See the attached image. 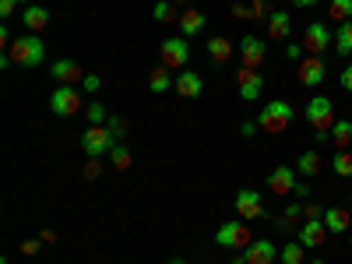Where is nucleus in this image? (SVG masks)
<instances>
[{"label": "nucleus", "instance_id": "49", "mask_svg": "<svg viewBox=\"0 0 352 264\" xmlns=\"http://www.w3.org/2000/svg\"><path fill=\"white\" fill-rule=\"evenodd\" d=\"M310 264H324V261H310Z\"/></svg>", "mask_w": 352, "mask_h": 264}, {"label": "nucleus", "instance_id": "36", "mask_svg": "<svg viewBox=\"0 0 352 264\" xmlns=\"http://www.w3.org/2000/svg\"><path fill=\"white\" fill-rule=\"evenodd\" d=\"M106 127H109L116 138H124V134H127V120H124V116H109V124H106Z\"/></svg>", "mask_w": 352, "mask_h": 264}, {"label": "nucleus", "instance_id": "32", "mask_svg": "<svg viewBox=\"0 0 352 264\" xmlns=\"http://www.w3.org/2000/svg\"><path fill=\"white\" fill-rule=\"evenodd\" d=\"M85 116H88V124H109V113L102 102H88L85 106Z\"/></svg>", "mask_w": 352, "mask_h": 264}, {"label": "nucleus", "instance_id": "10", "mask_svg": "<svg viewBox=\"0 0 352 264\" xmlns=\"http://www.w3.org/2000/svg\"><path fill=\"white\" fill-rule=\"evenodd\" d=\"M300 243H303L307 250L324 247V243H328V226H324V219H303V226H300Z\"/></svg>", "mask_w": 352, "mask_h": 264}, {"label": "nucleus", "instance_id": "21", "mask_svg": "<svg viewBox=\"0 0 352 264\" xmlns=\"http://www.w3.org/2000/svg\"><path fill=\"white\" fill-rule=\"evenodd\" d=\"M204 25H208L204 11H197V8H184V14H180V32H184V39H190V36L204 32Z\"/></svg>", "mask_w": 352, "mask_h": 264}, {"label": "nucleus", "instance_id": "37", "mask_svg": "<svg viewBox=\"0 0 352 264\" xmlns=\"http://www.w3.org/2000/svg\"><path fill=\"white\" fill-rule=\"evenodd\" d=\"M39 250H43V240H25V243H21V254H25V257H36Z\"/></svg>", "mask_w": 352, "mask_h": 264}, {"label": "nucleus", "instance_id": "30", "mask_svg": "<svg viewBox=\"0 0 352 264\" xmlns=\"http://www.w3.org/2000/svg\"><path fill=\"white\" fill-rule=\"evenodd\" d=\"M278 257H282V264H303V257H307V247H303L300 240H296V243H285Z\"/></svg>", "mask_w": 352, "mask_h": 264}, {"label": "nucleus", "instance_id": "8", "mask_svg": "<svg viewBox=\"0 0 352 264\" xmlns=\"http://www.w3.org/2000/svg\"><path fill=\"white\" fill-rule=\"evenodd\" d=\"M331 46V32H328V25L324 21H310L307 28H303V50L310 53V56H320Z\"/></svg>", "mask_w": 352, "mask_h": 264}, {"label": "nucleus", "instance_id": "43", "mask_svg": "<svg viewBox=\"0 0 352 264\" xmlns=\"http://www.w3.org/2000/svg\"><path fill=\"white\" fill-rule=\"evenodd\" d=\"M11 43H14V39H11V32H8V25H0V46H4V53L11 50Z\"/></svg>", "mask_w": 352, "mask_h": 264}, {"label": "nucleus", "instance_id": "25", "mask_svg": "<svg viewBox=\"0 0 352 264\" xmlns=\"http://www.w3.org/2000/svg\"><path fill=\"white\" fill-rule=\"evenodd\" d=\"M152 14H155V21H162V25H180V8L173 4V0H159V4L152 8Z\"/></svg>", "mask_w": 352, "mask_h": 264}, {"label": "nucleus", "instance_id": "34", "mask_svg": "<svg viewBox=\"0 0 352 264\" xmlns=\"http://www.w3.org/2000/svg\"><path fill=\"white\" fill-rule=\"evenodd\" d=\"M247 14H250V18H261V21H268V14H272V8H268V0H250V8H247Z\"/></svg>", "mask_w": 352, "mask_h": 264}, {"label": "nucleus", "instance_id": "7", "mask_svg": "<svg viewBox=\"0 0 352 264\" xmlns=\"http://www.w3.org/2000/svg\"><path fill=\"white\" fill-rule=\"evenodd\" d=\"M215 243L226 247V250H247L254 243V236H250L247 222H222L219 232H215Z\"/></svg>", "mask_w": 352, "mask_h": 264}, {"label": "nucleus", "instance_id": "46", "mask_svg": "<svg viewBox=\"0 0 352 264\" xmlns=\"http://www.w3.org/2000/svg\"><path fill=\"white\" fill-rule=\"evenodd\" d=\"M39 240H43V243H56V232H53V229H43Z\"/></svg>", "mask_w": 352, "mask_h": 264}, {"label": "nucleus", "instance_id": "1", "mask_svg": "<svg viewBox=\"0 0 352 264\" xmlns=\"http://www.w3.org/2000/svg\"><path fill=\"white\" fill-rule=\"evenodd\" d=\"M307 124L314 127V138L317 141H331V127H335V102L328 96H314L303 109Z\"/></svg>", "mask_w": 352, "mask_h": 264}, {"label": "nucleus", "instance_id": "19", "mask_svg": "<svg viewBox=\"0 0 352 264\" xmlns=\"http://www.w3.org/2000/svg\"><path fill=\"white\" fill-rule=\"evenodd\" d=\"M324 226H328V232H352V215L342 208V204H331V208H324Z\"/></svg>", "mask_w": 352, "mask_h": 264}, {"label": "nucleus", "instance_id": "45", "mask_svg": "<svg viewBox=\"0 0 352 264\" xmlns=\"http://www.w3.org/2000/svg\"><path fill=\"white\" fill-rule=\"evenodd\" d=\"M254 131H257V120H243V124H240V134H243V138H254Z\"/></svg>", "mask_w": 352, "mask_h": 264}, {"label": "nucleus", "instance_id": "23", "mask_svg": "<svg viewBox=\"0 0 352 264\" xmlns=\"http://www.w3.org/2000/svg\"><path fill=\"white\" fill-rule=\"evenodd\" d=\"M173 85H176V78H173V71H169V67H162V64H159V67H155V71L148 74V88H152V92H155V96H162V92H169V88H173Z\"/></svg>", "mask_w": 352, "mask_h": 264}, {"label": "nucleus", "instance_id": "29", "mask_svg": "<svg viewBox=\"0 0 352 264\" xmlns=\"http://www.w3.org/2000/svg\"><path fill=\"white\" fill-rule=\"evenodd\" d=\"M131 162H134V155H131V148H127V144H116V148L109 152V166L113 169H131Z\"/></svg>", "mask_w": 352, "mask_h": 264}, {"label": "nucleus", "instance_id": "9", "mask_svg": "<svg viewBox=\"0 0 352 264\" xmlns=\"http://www.w3.org/2000/svg\"><path fill=\"white\" fill-rule=\"evenodd\" d=\"M236 92H240V99L257 102L261 92H264V78H261L254 67H240V71H236Z\"/></svg>", "mask_w": 352, "mask_h": 264}, {"label": "nucleus", "instance_id": "41", "mask_svg": "<svg viewBox=\"0 0 352 264\" xmlns=\"http://www.w3.org/2000/svg\"><path fill=\"white\" fill-rule=\"evenodd\" d=\"M99 173H102V166H99V162L92 159V162H88V166H85V180H96V176H99Z\"/></svg>", "mask_w": 352, "mask_h": 264}, {"label": "nucleus", "instance_id": "26", "mask_svg": "<svg viewBox=\"0 0 352 264\" xmlns=\"http://www.w3.org/2000/svg\"><path fill=\"white\" fill-rule=\"evenodd\" d=\"M331 144L338 152H349V144H352V120H335L331 127Z\"/></svg>", "mask_w": 352, "mask_h": 264}, {"label": "nucleus", "instance_id": "20", "mask_svg": "<svg viewBox=\"0 0 352 264\" xmlns=\"http://www.w3.org/2000/svg\"><path fill=\"white\" fill-rule=\"evenodd\" d=\"M247 264H275V243L272 240H254L247 250H243Z\"/></svg>", "mask_w": 352, "mask_h": 264}, {"label": "nucleus", "instance_id": "5", "mask_svg": "<svg viewBox=\"0 0 352 264\" xmlns=\"http://www.w3.org/2000/svg\"><path fill=\"white\" fill-rule=\"evenodd\" d=\"M159 60H162V67H169V71H187V64H190V39H184V36L162 39Z\"/></svg>", "mask_w": 352, "mask_h": 264}, {"label": "nucleus", "instance_id": "50", "mask_svg": "<svg viewBox=\"0 0 352 264\" xmlns=\"http://www.w3.org/2000/svg\"><path fill=\"white\" fill-rule=\"evenodd\" d=\"M173 264H187V261H173Z\"/></svg>", "mask_w": 352, "mask_h": 264}, {"label": "nucleus", "instance_id": "17", "mask_svg": "<svg viewBox=\"0 0 352 264\" xmlns=\"http://www.w3.org/2000/svg\"><path fill=\"white\" fill-rule=\"evenodd\" d=\"M264 28H268V39H289L292 36V18H289V11H272L268 14V21H264Z\"/></svg>", "mask_w": 352, "mask_h": 264}, {"label": "nucleus", "instance_id": "13", "mask_svg": "<svg viewBox=\"0 0 352 264\" xmlns=\"http://www.w3.org/2000/svg\"><path fill=\"white\" fill-rule=\"evenodd\" d=\"M50 74L56 78V85H74V88H81V81H85V71H81V64L78 60H56L53 67H50Z\"/></svg>", "mask_w": 352, "mask_h": 264}, {"label": "nucleus", "instance_id": "42", "mask_svg": "<svg viewBox=\"0 0 352 264\" xmlns=\"http://www.w3.org/2000/svg\"><path fill=\"white\" fill-rule=\"evenodd\" d=\"M338 81H342V88H345V92L352 96V64H349V67L342 71V78H338Z\"/></svg>", "mask_w": 352, "mask_h": 264}, {"label": "nucleus", "instance_id": "18", "mask_svg": "<svg viewBox=\"0 0 352 264\" xmlns=\"http://www.w3.org/2000/svg\"><path fill=\"white\" fill-rule=\"evenodd\" d=\"M21 25L28 28V32H43V28L50 25V8H43V4H28L25 11H21Z\"/></svg>", "mask_w": 352, "mask_h": 264}, {"label": "nucleus", "instance_id": "3", "mask_svg": "<svg viewBox=\"0 0 352 264\" xmlns=\"http://www.w3.org/2000/svg\"><path fill=\"white\" fill-rule=\"evenodd\" d=\"M292 116H296V109H292L285 99H272L268 106H261L257 127H261L264 134H285L289 124H292Z\"/></svg>", "mask_w": 352, "mask_h": 264}, {"label": "nucleus", "instance_id": "11", "mask_svg": "<svg viewBox=\"0 0 352 264\" xmlns=\"http://www.w3.org/2000/svg\"><path fill=\"white\" fill-rule=\"evenodd\" d=\"M324 74H328V67H324V60L320 56H303L300 60V71H296V78H300V85H307V88H317L320 81H324Z\"/></svg>", "mask_w": 352, "mask_h": 264}, {"label": "nucleus", "instance_id": "22", "mask_svg": "<svg viewBox=\"0 0 352 264\" xmlns=\"http://www.w3.org/2000/svg\"><path fill=\"white\" fill-rule=\"evenodd\" d=\"M300 215H303V201H292L289 208H285V212L278 215L275 229H278V232H289V229H296V226H303V222H300Z\"/></svg>", "mask_w": 352, "mask_h": 264}, {"label": "nucleus", "instance_id": "16", "mask_svg": "<svg viewBox=\"0 0 352 264\" xmlns=\"http://www.w3.org/2000/svg\"><path fill=\"white\" fill-rule=\"evenodd\" d=\"M173 88H176V92H180L184 99H197V96L204 92V78H201V74H194V71L187 67V71L176 74V85H173Z\"/></svg>", "mask_w": 352, "mask_h": 264}, {"label": "nucleus", "instance_id": "44", "mask_svg": "<svg viewBox=\"0 0 352 264\" xmlns=\"http://www.w3.org/2000/svg\"><path fill=\"white\" fill-rule=\"evenodd\" d=\"M292 194H296V201H307V197H310V187L296 180V187H292Z\"/></svg>", "mask_w": 352, "mask_h": 264}, {"label": "nucleus", "instance_id": "31", "mask_svg": "<svg viewBox=\"0 0 352 264\" xmlns=\"http://www.w3.org/2000/svg\"><path fill=\"white\" fill-rule=\"evenodd\" d=\"M296 169H300L303 176H314V173L320 169V155H317V152H303V155L296 159Z\"/></svg>", "mask_w": 352, "mask_h": 264}, {"label": "nucleus", "instance_id": "6", "mask_svg": "<svg viewBox=\"0 0 352 264\" xmlns=\"http://www.w3.org/2000/svg\"><path fill=\"white\" fill-rule=\"evenodd\" d=\"M50 109H53L56 116H74V113H81V109H85L81 88H74V85H56L53 96H50Z\"/></svg>", "mask_w": 352, "mask_h": 264}, {"label": "nucleus", "instance_id": "39", "mask_svg": "<svg viewBox=\"0 0 352 264\" xmlns=\"http://www.w3.org/2000/svg\"><path fill=\"white\" fill-rule=\"evenodd\" d=\"M320 215H324V208H320V204H314V201L303 204V219H320Z\"/></svg>", "mask_w": 352, "mask_h": 264}, {"label": "nucleus", "instance_id": "27", "mask_svg": "<svg viewBox=\"0 0 352 264\" xmlns=\"http://www.w3.org/2000/svg\"><path fill=\"white\" fill-rule=\"evenodd\" d=\"M335 50L342 56H352V21H342L338 32H335Z\"/></svg>", "mask_w": 352, "mask_h": 264}, {"label": "nucleus", "instance_id": "33", "mask_svg": "<svg viewBox=\"0 0 352 264\" xmlns=\"http://www.w3.org/2000/svg\"><path fill=\"white\" fill-rule=\"evenodd\" d=\"M331 169H335L338 176H352V152H338V155L331 159Z\"/></svg>", "mask_w": 352, "mask_h": 264}, {"label": "nucleus", "instance_id": "24", "mask_svg": "<svg viewBox=\"0 0 352 264\" xmlns=\"http://www.w3.org/2000/svg\"><path fill=\"white\" fill-rule=\"evenodd\" d=\"M232 53H236V50H232V43H229L226 36H215V39H208V56H212V64H226Z\"/></svg>", "mask_w": 352, "mask_h": 264}, {"label": "nucleus", "instance_id": "4", "mask_svg": "<svg viewBox=\"0 0 352 264\" xmlns=\"http://www.w3.org/2000/svg\"><path fill=\"white\" fill-rule=\"evenodd\" d=\"M116 148V134L106 124H88V131L81 134V152L88 159H102Z\"/></svg>", "mask_w": 352, "mask_h": 264}, {"label": "nucleus", "instance_id": "40", "mask_svg": "<svg viewBox=\"0 0 352 264\" xmlns=\"http://www.w3.org/2000/svg\"><path fill=\"white\" fill-rule=\"evenodd\" d=\"M99 74H85V81H81V88H85V92H99Z\"/></svg>", "mask_w": 352, "mask_h": 264}, {"label": "nucleus", "instance_id": "35", "mask_svg": "<svg viewBox=\"0 0 352 264\" xmlns=\"http://www.w3.org/2000/svg\"><path fill=\"white\" fill-rule=\"evenodd\" d=\"M18 8H25V0H0V18H11Z\"/></svg>", "mask_w": 352, "mask_h": 264}, {"label": "nucleus", "instance_id": "48", "mask_svg": "<svg viewBox=\"0 0 352 264\" xmlns=\"http://www.w3.org/2000/svg\"><path fill=\"white\" fill-rule=\"evenodd\" d=\"M176 8H194V0H173Z\"/></svg>", "mask_w": 352, "mask_h": 264}, {"label": "nucleus", "instance_id": "38", "mask_svg": "<svg viewBox=\"0 0 352 264\" xmlns=\"http://www.w3.org/2000/svg\"><path fill=\"white\" fill-rule=\"evenodd\" d=\"M285 56L300 64V60H303V43H289V46H285Z\"/></svg>", "mask_w": 352, "mask_h": 264}, {"label": "nucleus", "instance_id": "15", "mask_svg": "<svg viewBox=\"0 0 352 264\" xmlns=\"http://www.w3.org/2000/svg\"><path fill=\"white\" fill-rule=\"evenodd\" d=\"M236 215L247 219V222L264 215V201H261L257 190H240V194H236Z\"/></svg>", "mask_w": 352, "mask_h": 264}, {"label": "nucleus", "instance_id": "12", "mask_svg": "<svg viewBox=\"0 0 352 264\" xmlns=\"http://www.w3.org/2000/svg\"><path fill=\"white\" fill-rule=\"evenodd\" d=\"M236 53H240L243 67H254V71L264 64V56H268V50H264V39H257V36H243Z\"/></svg>", "mask_w": 352, "mask_h": 264}, {"label": "nucleus", "instance_id": "14", "mask_svg": "<svg viewBox=\"0 0 352 264\" xmlns=\"http://www.w3.org/2000/svg\"><path fill=\"white\" fill-rule=\"evenodd\" d=\"M292 187H296V169H292V166H278V169H272V176H268V190H272V194L289 197Z\"/></svg>", "mask_w": 352, "mask_h": 264}, {"label": "nucleus", "instance_id": "28", "mask_svg": "<svg viewBox=\"0 0 352 264\" xmlns=\"http://www.w3.org/2000/svg\"><path fill=\"white\" fill-rule=\"evenodd\" d=\"M328 14L331 21H352V0H328Z\"/></svg>", "mask_w": 352, "mask_h": 264}, {"label": "nucleus", "instance_id": "2", "mask_svg": "<svg viewBox=\"0 0 352 264\" xmlns=\"http://www.w3.org/2000/svg\"><path fill=\"white\" fill-rule=\"evenodd\" d=\"M8 53H11V64H18V67H39L46 60V43H43V36L28 32V36H18Z\"/></svg>", "mask_w": 352, "mask_h": 264}, {"label": "nucleus", "instance_id": "47", "mask_svg": "<svg viewBox=\"0 0 352 264\" xmlns=\"http://www.w3.org/2000/svg\"><path fill=\"white\" fill-rule=\"evenodd\" d=\"M296 8H314V4H320V0H292Z\"/></svg>", "mask_w": 352, "mask_h": 264}]
</instances>
